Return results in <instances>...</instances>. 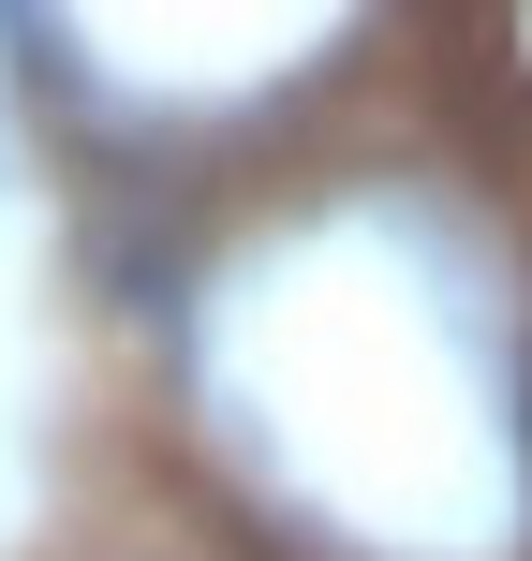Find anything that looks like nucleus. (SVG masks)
Segmentation results:
<instances>
[{
	"label": "nucleus",
	"instance_id": "1",
	"mask_svg": "<svg viewBox=\"0 0 532 561\" xmlns=\"http://www.w3.org/2000/svg\"><path fill=\"white\" fill-rule=\"evenodd\" d=\"M89 561H134V547H89Z\"/></svg>",
	"mask_w": 532,
	"mask_h": 561
}]
</instances>
